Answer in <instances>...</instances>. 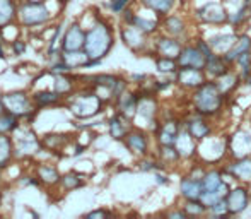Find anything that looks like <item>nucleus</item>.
<instances>
[{
    "instance_id": "nucleus-1",
    "label": "nucleus",
    "mask_w": 251,
    "mask_h": 219,
    "mask_svg": "<svg viewBox=\"0 0 251 219\" xmlns=\"http://www.w3.org/2000/svg\"><path fill=\"white\" fill-rule=\"evenodd\" d=\"M113 43H115V36H113L111 26L104 21H98L86 31L84 52L91 60H102L113 48Z\"/></svg>"
},
{
    "instance_id": "nucleus-2",
    "label": "nucleus",
    "mask_w": 251,
    "mask_h": 219,
    "mask_svg": "<svg viewBox=\"0 0 251 219\" xmlns=\"http://www.w3.org/2000/svg\"><path fill=\"white\" fill-rule=\"evenodd\" d=\"M193 108L201 116H214L221 111L222 103H224V96L219 91L215 81H205L201 86L193 89L192 94Z\"/></svg>"
},
{
    "instance_id": "nucleus-3",
    "label": "nucleus",
    "mask_w": 251,
    "mask_h": 219,
    "mask_svg": "<svg viewBox=\"0 0 251 219\" xmlns=\"http://www.w3.org/2000/svg\"><path fill=\"white\" fill-rule=\"evenodd\" d=\"M201 185H203V192L200 195V200L207 209L214 206V204H217L219 200L226 199V195L229 192L227 183L222 180V173L219 169L205 171V175L201 176Z\"/></svg>"
},
{
    "instance_id": "nucleus-4",
    "label": "nucleus",
    "mask_w": 251,
    "mask_h": 219,
    "mask_svg": "<svg viewBox=\"0 0 251 219\" xmlns=\"http://www.w3.org/2000/svg\"><path fill=\"white\" fill-rule=\"evenodd\" d=\"M2 103L3 110L16 115L17 118H31L38 110L33 96H29L26 91H10L2 94Z\"/></svg>"
},
{
    "instance_id": "nucleus-5",
    "label": "nucleus",
    "mask_w": 251,
    "mask_h": 219,
    "mask_svg": "<svg viewBox=\"0 0 251 219\" xmlns=\"http://www.w3.org/2000/svg\"><path fill=\"white\" fill-rule=\"evenodd\" d=\"M102 108V98L94 91H86V93H80L77 96L72 98V101L69 103V110L72 111V115L75 118L86 120L93 118Z\"/></svg>"
},
{
    "instance_id": "nucleus-6",
    "label": "nucleus",
    "mask_w": 251,
    "mask_h": 219,
    "mask_svg": "<svg viewBox=\"0 0 251 219\" xmlns=\"http://www.w3.org/2000/svg\"><path fill=\"white\" fill-rule=\"evenodd\" d=\"M51 14L48 10V7L43 3H34V2H23L17 7V21H19L21 26L24 27H36L43 26L50 21Z\"/></svg>"
},
{
    "instance_id": "nucleus-7",
    "label": "nucleus",
    "mask_w": 251,
    "mask_h": 219,
    "mask_svg": "<svg viewBox=\"0 0 251 219\" xmlns=\"http://www.w3.org/2000/svg\"><path fill=\"white\" fill-rule=\"evenodd\" d=\"M197 17L207 24H222L229 21V14L222 2H207L197 9Z\"/></svg>"
},
{
    "instance_id": "nucleus-8",
    "label": "nucleus",
    "mask_w": 251,
    "mask_h": 219,
    "mask_svg": "<svg viewBox=\"0 0 251 219\" xmlns=\"http://www.w3.org/2000/svg\"><path fill=\"white\" fill-rule=\"evenodd\" d=\"M84 43H86V31L82 29L79 23H74L63 33L62 40H60V50H84Z\"/></svg>"
},
{
    "instance_id": "nucleus-9",
    "label": "nucleus",
    "mask_w": 251,
    "mask_h": 219,
    "mask_svg": "<svg viewBox=\"0 0 251 219\" xmlns=\"http://www.w3.org/2000/svg\"><path fill=\"white\" fill-rule=\"evenodd\" d=\"M207 81V74L203 69H195V67H179L176 72V82L185 89H197L199 86Z\"/></svg>"
},
{
    "instance_id": "nucleus-10",
    "label": "nucleus",
    "mask_w": 251,
    "mask_h": 219,
    "mask_svg": "<svg viewBox=\"0 0 251 219\" xmlns=\"http://www.w3.org/2000/svg\"><path fill=\"white\" fill-rule=\"evenodd\" d=\"M176 60H178L179 67H195V69H205V63H207V56L201 54L197 45L183 47Z\"/></svg>"
},
{
    "instance_id": "nucleus-11",
    "label": "nucleus",
    "mask_w": 251,
    "mask_h": 219,
    "mask_svg": "<svg viewBox=\"0 0 251 219\" xmlns=\"http://www.w3.org/2000/svg\"><path fill=\"white\" fill-rule=\"evenodd\" d=\"M229 149L231 154L239 160V158H248L251 154V132L250 130H239L229 140Z\"/></svg>"
},
{
    "instance_id": "nucleus-12",
    "label": "nucleus",
    "mask_w": 251,
    "mask_h": 219,
    "mask_svg": "<svg viewBox=\"0 0 251 219\" xmlns=\"http://www.w3.org/2000/svg\"><path fill=\"white\" fill-rule=\"evenodd\" d=\"M226 202L229 207V214H241L250 204V192L245 187H236L227 192Z\"/></svg>"
},
{
    "instance_id": "nucleus-13",
    "label": "nucleus",
    "mask_w": 251,
    "mask_h": 219,
    "mask_svg": "<svg viewBox=\"0 0 251 219\" xmlns=\"http://www.w3.org/2000/svg\"><path fill=\"white\" fill-rule=\"evenodd\" d=\"M147 36H149V34H146L144 31H140L139 27L133 26V24H126V26L122 29L123 43H125L128 48H132L133 52L144 50V47L147 45Z\"/></svg>"
},
{
    "instance_id": "nucleus-14",
    "label": "nucleus",
    "mask_w": 251,
    "mask_h": 219,
    "mask_svg": "<svg viewBox=\"0 0 251 219\" xmlns=\"http://www.w3.org/2000/svg\"><path fill=\"white\" fill-rule=\"evenodd\" d=\"M123 140H125V146L128 147L133 154L146 156L147 151H149V137H147L146 132H142V130H130Z\"/></svg>"
},
{
    "instance_id": "nucleus-15",
    "label": "nucleus",
    "mask_w": 251,
    "mask_h": 219,
    "mask_svg": "<svg viewBox=\"0 0 251 219\" xmlns=\"http://www.w3.org/2000/svg\"><path fill=\"white\" fill-rule=\"evenodd\" d=\"M175 146L181 158H193L197 154V139L186 130V127L179 129Z\"/></svg>"
},
{
    "instance_id": "nucleus-16",
    "label": "nucleus",
    "mask_w": 251,
    "mask_h": 219,
    "mask_svg": "<svg viewBox=\"0 0 251 219\" xmlns=\"http://www.w3.org/2000/svg\"><path fill=\"white\" fill-rule=\"evenodd\" d=\"M183 45L175 36H162L155 43V52L159 56H169V58H178Z\"/></svg>"
},
{
    "instance_id": "nucleus-17",
    "label": "nucleus",
    "mask_w": 251,
    "mask_h": 219,
    "mask_svg": "<svg viewBox=\"0 0 251 219\" xmlns=\"http://www.w3.org/2000/svg\"><path fill=\"white\" fill-rule=\"evenodd\" d=\"M179 129H181V125H178V122H175V120H168V122L161 123L157 129L159 144L161 146H175Z\"/></svg>"
},
{
    "instance_id": "nucleus-18",
    "label": "nucleus",
    "mask_w": 251,
    "mask_h": 219,
    "mask_svg": "<svg viewBox=\"0 0 251 219\" xmlns=\"http://www.w3.org/2000/svg\"><path fill=\"white\" fill-rule=\"evenodd\" d=\"M108 127H109V136L116 140H123L126 137V134L132 130L130 129V118L120 111L116 113L111 120H109Z\"/></svg>"
},
{
    "instance_id": "nucleus-19",
    "label": "nucleus",
    "mask_w": 251,
    "mask_h": 219,
    "mask_svg": "<svg viewBox=\"0 0 251 219\" xmlns=\"http://www.w3.org/2000/svg\"><path fill=\"white\" fill-rule=\"evenodd\" d=\"M226 173H231L234 178L241 180V182H251V160L248 158H239L234 163L227 164L224 168Z\"/></svg>"
},
{
    "instance_id": "nucleus-20",
    "label": "nucleus",
    "mask_w": 251,
    "mask_h": 219,
    "mask_svg": "<svg viewBox=\"0 0 251 219\" xmlns=\"http://www.w3.org/2000/svg\"><path fill=\"white\" fill-rule=\"evenodd\" d=\"M179 190L181 195L186 200L190 199H200L201 192H203V185H201V178H195V176H185L179 183Z\"/></svg>"
},
{
    "instance_id": "nucleus-21",
    "label": "nucleus",
    "mask_w": 251,
    "mask_h": 219,
    "mask_svg": "<svg viewBox=\"0 0 251 219\" xmlns=\"http://www.w3.org/2000/svg\"><path fill=\"white\" fill-rule=\"evenodd\" d=\"M185 127H186V130H188V132L195 137L197 142L207 139V137L210 136V130H212L210 125H208V123L201 118V115L200 116H192L190 120H186Z\"/></svg>"
},
{
    "instance_id": "nucleus-22",
    "label": "nucleus",
    "mask_w": 251,
    "mask_h": 219,
    "mask_svg": "<svg viewBox=\"0 0 251 219\" xmlns=\"http://www.w3.org/2000/svg\"><path fill=\"white\" fill-rule=\"evenodd\" d=\"M239 79H241V76H238V74L232 72V70H227L226 74H222L221 77L215 79V84H217L222 96L227 98L236 91V87H238V84H239Z\"/></svg>"
},
{
    "instance_id": "nucleus-23",
    "label": "nucleus",
    "mask_w": 251,
    "mask_h": 219,
    "mask_svg": "<svg viewBox=\"0 0 251 219\" xmlns=\"http://www.w3.org/2000/svg\"><path fill=\"white\" fill-rule=\"evenodd\" d=\"M229 65H231V63L226 62L222 55H214L207 60L203 70H205V74H207L208 79H217V77H221L222 74L227 72Z\"/></svg>"
},
{
    "instance_id": "nucleus-24",
    "label": "nucleus",
    "mask_w": 251,
    "mask_h": 219,
    "mask_svg": "<svg viewBox=\"0 0 251 219\" xmlns=\"http://www.w3.org/2000/svg\"><path fill=\"white\" fill-rule=\"evenodd\" d=\"M36 176L43 185H48V187H53L56 183H60V178L62 175L58 173L56 166L53 164H48V163H43L36 168Z\"/></svg>"
},
{
    "instance_id": "nucleus-25",
    "label": "nucleus",
    "mask_w": 251,
    "mask_h": 219,
    "mask_svg": "<svg viewBox=\"0 0 251 219\" xmlns=\"http://www.w3.org/2000/svg\"><path fill=\"white\" fill-rule=\"evenodd\" d=\"M16 158V146H14V139L7 134V136H0V168H7L10 161Z\"/></svg>"
},
{
    "instance_id": "nucleus-26",
    "label": "nucleus",
    "mask_w": 251,
    "mask_h": 219,
    "mask_svg": "<svg viewBox=\"0 0 251 219\" xmlns=\"http://www.w3.org/2000/svg\"><path fill=\"white\" fill-rule=\"evenodd\" d=\"M155 111H157V103L155 100L151 96V94H146V96L139 98V103H137V113L135 115H140L147 120V122L154 123V116Z\"/></svg>"
},
{
    "instance_id": "nucleus-27",
    "label": "nucleus",
    "mask_w": 251,
    "mask_h": 219,
    "mask_svg": "<svg viewBox=\"0 0 251 219\" xmlns=\"http://www.w3.org/2000/svg\"><path fill=\"white\" fill-rule=\"evenodd\" d=\"M17 7L16 0H0V29L17 19Z\"/></svg>"
},
{
    "instance_id": "nucleus-28",
    "label": "nucleus",
    "mask_w": 251,
    "mask_h": 219,
    "mask_svg": "<svg viewBox=\"0 0 251 219\" xmlns=\"http://www.w3.org/2000/svg\"><path fill=\"white\" fill-rule=\"evenodd\" d=\"M60 58L70 67V69H79V67H86L87 62H89V56L84 50H74V52H65L60 50Z\"/></svg>"
},
{
    "instance_id": "nucleus-29",
    "label": "nucleus",
    "mask_w": 251,
    "mask_h": 219,
    "mask_svg": "<svg viewBox=\"0 0 251 219\" xmlns=\"http://www.w3.org/2000/svg\"><path fill=\"white\" fill-rule=\"evenodd\" d=\"M118 101V111L123 113L128 118H133V115L137 113V103H139V96H135L133 93H123L116 98Z\"/></svg>"
},
{
    "instance_id": "nucleus-30",
    "label": "nucleus",
    "mask_w": 251,
    "mask_h": 219,
    "mask_svg": "<svg viewBox=\"0 0 251 219\" xmlns=\"http://www.w3.org/2000/svg\"><path fill=\"white\" fill-rule=\"evenodd\" d=\"M162 27L164 31L169 34V36H175V38H179L181 34H185L186 31V24L185 21L181 19V16H164L162 19Z\"/></svg>"
},
{
    "instance_id": "nucleus-31",
    "label": "nucleus",
    "mask_w": 251,
    "mask_h": 219,
    "mask_svg": "<svg viewBox=\"0 0 251 219\" xmlns=\"http://www.w3.org/2000/svg\"><path fill=\"white\" fill-rule=\"evenodd\" d=\"M62 94H58L55 89H45V91H36L33 94V100L36 103L38 108H45V107H55L62 101Z\"/></svg>"
},
{
    "instance_id": "nucleus-32",
    "label": "nucleus",
    "mask_w": 251,
    "mask_h": 219,
    "mask_svg": "<svg viewBox=\"0 0 251 219\" xmlns=\"http://www.w3.org/2000/svg\"><path fill=\"white\" fill-rule=\"evenodd\" d=\"M246 50H251V38L246 36V34H241V36H238V40H236V43L232 45L231 50L222 56H224V60L227 63H234L236 60H238V56Z\"/></svg>"
},
{
    "instance_id": "nucleus-33",
    "label": "nucleus",
    "mask_w": 251,
    "mask_h": 219,
    "mask_svg": "<svg viewBox=\"0 0 251 219\" xmlns=\"http://www.w3.org/2000/svg\"><path fill=\"white\" fill-rule=\"evenodd\" d=\"M140 3L146 5L147 9H151L152 12H155L159 17H164L171 12L176 0H140Z\"/></svg>"
},
{
    "instance_id": "nucleus-34",
    "label": "nucleus",
    "mask_w": 251,
    "mask_h": 219,
    "mask_svg": "<svg viewBox=\"0 0 251 219\" xmlns=\"http://www.w3.org/2000/svg\"><path fill=\"white\" fill-rule=\"evenodd\" d=\"M75 84H74V79L69 77V74H56L55 76V82H53V89L58 94H62L63 98L69 96L74 91Z\"/></svg>"
},
{
    "instance_id": "nucleus-35",
    "label": "nucleus",
    "mask_w": 251,
    "mask_h": 219,
    "mask_svg": "<svg viewBox=\"0 0 251 219\" xmlns=\"http://www.w3.org/2000/svg\"><path fill=\"white\" fill-rule=\"evenodd\" d=\"M19 118H17L16 115H12V113L9 111H0V136H7V134H14V130L19 127Z\"/></svg>"
},
{
    "instance_id": "nucleus-36",
    "label": "nucleus",
    "mask_w": 251,
    "mask_h": 219,
    "mask_svg": "<svg viewBox=\"0 0 251 219\" xmlns=\"http://www.w3.org/2000/svg\"><path fill=\"white\" fill-rule=\"evenodd\" d=\"M82 183H84V176L75 171L65 173V175H62V178H60V185L65 190H75V189H79Z\"/></svg>"
},
{
    "instance_id": "nucleus-37",
    "label": "nucleus",
    "mask_w": 251,
    "mask_h": 219,
    "mask_svg": "<svg viewBox=\"0 0 251 219\" xmlns=\"http://www.w3.org/2000/svg\"><path fill=\"white\" fill-rule=\"evenodd\" d=\"M155 65H157V69L161 70V72H164V74H176V72H178V69H179L178 60L169 58V56H157V60H155Z\"/></svg>"
},
{
    "instance_id": "nucleus-38",
    "label": "nucleus",
    "mask_w": 251,
    "mask_h": 219,
    "mask_svg": "<svg viewBox=\"0 0 251 219\" xmlns=\"http://www.w3.org/2000/svg\"><path fill=\"white\" fill-rule=\"evenodd\" d=\"M234 63L239 67V76H241V79H246L251 74V50L243 52Z\"/></svg>"
},
{
    "instance_id": "nucleus-39",
    "label": "nucleus",
    "mask_w": 251,
    "mask_h": 219,
    "mask_svg": "<svg viewBox=\"0 0 251 219\" xmlns=\"http://www.w3.org/2000/svg\"><path fill=\"white\" fill-rule=\"evenodd\" d=\"M133 26H137L140 31H144L146 34H152L155 29H157V21L154 19H146V17L139 16V14H135V17H133Z\"/></svg>"
},
{
    "instance_id": "nucleus-40",
    "label": "nucleus",
    "mask_w": 251,
    "mask_h": 219,
    "mask_svg": "<svg viewBox=\"0 0 251 219\" xmlns=\"http://www.w3.org/2000/svg\"><path fill=\"white\" fill-rule=\"evenodd\" d=\"M183 209H185V213L188 214V216H201V214L207 211V207L203 206V202H201L200 199H190L185 202Z\"/></svg>"
},
{
    "instance_id": "nucleus-41",
    "label": "nucleus",
    "mask_w": 251,
    "mask_h": 219,
    "mask_svg": "<svg viewBox=\"0 0 251 219\" xmlns=\"http://www.w3.org/2000/svg\"><path fill=\"white\" fill-rule=\"evenodd\" d=\"M50 72L53 74V76H56V74H70L72 72V69H70V67L67 65L62 58H56L55 62L50 65Z\"/></svg>"
},
{
    "instance_id": "nucleus-42",
    "label": "nucleus",
    "mask_w": 251,
    "mask_h": 219,
    "mask_svg": "<svg viewBox=\"0 0 251 219\" xmlns=\"http://www.w3.org/2000/svg\"><path fill=\"white\" fill-rule=\"evenodd\" d=\"M208 211H210L212 214H215V216H227V214H229V207H227V202H226V199L219 200V202L214 204V206H212Z\"/></svg>"
},
{
    "instance_id": "nucleus-43",
    "label": "nucleus",
    "mask_w": 251,
    "mask_h": 219,
    "mask_svg": "<svg viewBox=\"0 0 251 219\" xmlns=\"http://www.w3.org/2000/svg\"><path fill=\"white\" fill-rule=\"evenodd\" d=\"M130 2L132 0H109V9L115 14H122L130 5Z\"/></svg>"
},
{
    "instance_id": "nucleus-44",
    "label": "nucleus",
    "mask_w": 251,
    "mask_h": 219,
    "mask_svg": "<svg viewBox=\"0 0 251 219\" xmlns=\"http://www.w3.org/2000/svg\"><path fill=\"white\" fill-rule=\"evenodd\" d=\"M26 41L23 40H14L12 43H10V50H12V54L16 56H21L24 55V52H26Z\"/></svg>"
},
{
    "instance_id": "nucleus-45",
    "label": "nucleus",
    "mask_w": 251,
    "mask_h": 219,
    "mask_svg": "<svg viewBox=\"0 0 251 219\" xmlns=\"http://www.w3.org/2000/svg\"><path fill=\"white\" fill-rule=\"evenodd\" d=\"M106 216H109V213L108 211H94V213H89V214H86V218H91V219H94V218H106Z\"/></svg>"
},
{
    "instance_id": "nucleus-46",
    "label": "nucleus",
    "mask_w": 251,
    "mask_h": 219,
    "mask_svg": "<svg viewBox=\"0 0 251 219\" xmlns=\"http://www.w3.org/2000/svg\"><path fill=\"white\" fill-rule=\"evenodd\" d=\"M0 58H5V50H3V45H2V38H0Z\"/></svg>"
},
{
    "instance_id": "nucleus-47",
    "label": "nucleus",
    "mask_w": 251,
    "mask_h": 219,
    "mask_svg": "<svg viewBox=\"0 0 251 219\" xmlns=\"http://www.w3.org/2000/svg\"><path fill=\"white\" fill-rule=\"evenodd\" d=\"M157 183H168V180H166V178H164V176L157 175Z\"/></svg>"
},
{
    "instance_id": "nucleus-48",
    "label": "nucleus",
    "mask_w": 251,
    "mask_h": 219,
    "mask_svg": "<svg viewBox=\"0 0 251 219\" xmlns=\"http://www.w3.org/2000/svg\"><path fill=\"white\" fill-rule=\"evenodd\" d=\"M2 199H3V190H2V187H0V206H2Z\"/></svg>"
},
{
    "instance_id": "nucleus-49",
    "label": "nucleus",
    "mask_w": 251,
    "mask_h": 219,
    "mask_svg": "<svg viewBox=\"0 0 251 219\" xmlns=\"http://www.w3.org/2000/svg\"><path fill=\"white\" fill-rule=\"evenodd\" d=\"M26 2H34V3H43L45 0H26Z\"/></svg>"
},
{
    "instance_id": "nucleus-50",
    "label": "nucleus",
    "mask_w": 251,
    "mask_h": 219,
    "mask_svg": "<svg viewBox=\"0 0 251 219\" xmlns=\"http://www.w3.org/2000/svg\"><path fill=\"white\" fill-rule=\"evenodd\" d=\"M0 111H3V103H2V94H0Z\"/></svg>"
},
{
    "instance_id": "nucleus-51",
    "label": "nucleus",
    "mask_w": 251,
    "mask_h": 219,
    "mask_svg": "<svg viewBox=\"0 0 251 219\" xmlns=\"http://www.w3.org/2000/svg\"><path fill=\"white\" fill-rule=\"evenodd\" d=\"M246 3H248V5H251V0H246Z\"/></svg>"
},
{
    "instance_id": "nucleus-52",
    "label": "nucleus",
    "mask_w": 251,
    "mask_h": 219,
    "mask_svg": "<svg viewBox=\"0 0 251 219\" xmlns=\"http://www.w3.org/2000/svg\"><path fill=\"white\" fill-rule=\"evenodd\" d=\"M0 176H2V168H0Z\"/></svg>"
}]
</instances>
